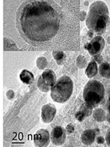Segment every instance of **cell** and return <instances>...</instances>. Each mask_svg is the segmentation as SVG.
Masks as SVG:
<instances>
[{"mask_svg": "<svg viewBox=\"0 0 110 147\" xmlns=\"http://www.w3.org/2000/svg\"><path fill=\"white\" fill-rule=\"evenodd\" d=\"M78 2L24 1L16 12L15 23L21 37L39 49L76 48L78 36Z\"/></svg>", "mask_w": 110, "mask_h": 147, "instance_id": "cell-1", "label": "cell"}, {"mask_svg": "<svg viewBox=\"0 0 110 147\" xmlns=\"http://www.w3.org/2000/svg\"><path fill=\"white\" fill-rule=\"evenodd\" d=\"M110 23L107 5L102 1H96L92 4L86 20L87 27L98 34L105 32Z\"/></svg>", "mask_w": 110, "mask_h": 147, "instance_id": "cell-2", "label": "cell"}, {"mask_svg": "<svg viewBox=\"0 0 110 147\" xmlns=\"http://www.w3.org/2000/svg\"><path fill=\"white\" fill-rule=\"evenodd\" d=\"M73 83L71 79L67 76L60 77L51 88V96L57 103H64L71 96Z\"/></svg>", "mask_w": 110, "mask_h": 147, "instance_id": "cell-3", "label": "cell"}, {"mask_svg": "<svg viewBox=\"0 0 110 147\" xmlns=\"http://www.w3.org/2000/svg\"><path fill=\"white\" fill-rule=\"evenodd\" d=\"M105 94L104 86L98 80H90L84 88L83 97L85 103L95 107L103 101Z\"/></svg>", "mask_w": 110, "mask_h": 147, "instance_id": "cell-4", "label": "cell"}, {"mask_svg": "<svg viewBox=\"0 0 110 147\" xmlns=\"http://www.w3.org/2000/svg\"><path fill=\"white\" fill-rule=\"evenodd\" d=\"M57 82L54 72L51 69H46L38 80V87L41 91L48 92Z\"/></svg>", "mask_w": 110, "mask_h": 147, "instance_id": "cell-5", "label": "cell"}, {"mask_svg": "<svg viewBox=\"0 0 110 147\" xmlns=\"http://www.w3.org/2000/svg\"><path fill=\"white\" fill-rule=\"evenodd\" d=\"M105 46L104 39L100 35L95 36L91 40L90 43H87L85 45V48L89 52L91 55H99L103 51Z\"/></svg>", "mask_w": 110, "mask_h": 147, "instance_id": "cell-6", "label": "cell"}, {"mask_svg": "<svg viewBox=\"0 0 110 147\" xmlns=\"http://www.w3.org/2000/svg\"><path fill=\"white\" fill-rule=\"evenodd\" d=\"M51 136L47 129H40L34 136V144L36 146H47L50 142Z\"/></svg>", "mask_w": 110, "mask_h": 147, "instance_id": "cell-7", "label": "cell"}, {"mask_svg": "<svg viewBox=\"0 0 110 147\" xmlns=\"http://www.w3.org/2000/svg\"><path fill=\"white\" fill-rule=\"evenodd\" d=\"M50 136L52 144L55 146H60L65 143L66 139V132L63 127L57 126L53 128Z\"/></svg>", "mask_w": 110, "mask_h": 147, "instance_id": "cell-8", "label": "cell"}, {"mask_svg": "<svg viewBox=\"0 0 110 147\" xmlns=\"http://www.w3.org/2000/svg\"><path fill=\"white\" fill-rule=\"evenodd\" d=\"M56 107L53 104H46L42 107L41 109V117L44 123L48 124L52 121L56 115Z\"/></svg>", "mask_w": 110, "mask_h": 147, "instance_id": "cell-9", "label": "cell"}, {"mask_svg": "<svg viewBox=\"0 0 110 147\" xmlns=\"http://www.w3.org/2000/svg\"><path fill=\"white\" fill-rule=\"evenodd\" d=\"M95 138V132L92 129H87L82 132L81 136V140L82 144L86 146L91 145L94 142Z\"/></svg>", "mask_w": 110, "mask_h": 147, "instance_id": "cell-10", "label": "cell"}, {"mask_svg": "<svg viewBox=\"0 0 110 147\" xmlns=\"http://www.w3.org/2000/svg\"><path fill=\"white\" fill-rule=\"evenodd\" d=\"M20 80L23 82V83L27 84V85H31L33 82L35 77H34L33 74L30 72L28 70L22 71L20 74Z\"/></svg>", "mask_w": 110, "mask_h": 147, "instance_id": "cell-11", "label": "cell"}, {"mask_svg": "<svg viewBox=\"0 0 110 147\" xmlns=\"http://www.w3.org/2000/svg\"><path fill=\"white\" fill-rule=\"evenodd\" d=\"M97 73H98L97 63L95 61H92L87 66V69H86V71H85V74H86V75L89 78H92V77H95L97 74Z\"/></svg>", "mask_w": 110, "mask_h": 147, "instance_id": "cell-12", "label": "cell"}, {"mask_svg": "<svg viewBox=\"0 0 110 147\" xmlns=\"http://www.w3.org/2000/svg\"><path fill=\"white\" fill-rule=\"evenodd\" d=\"M99 73L104 78L110 79V63L107 62L102 63L99 66Z\"/></svg>", "mask_w": 110, "mask_h": 147, "instance_id": "cell-13", "label": "cell"}, {"mask_svg": "<svg viewBox=\"0 0 110 147\" xmlns=\"http://www.w3.org/2000/svg\"><path fill=\"white\" fill-rule=\"evenodd\" d=\"M54 58L57 61L58 65H62L65 63V59H66V55L63 51L61 50H54L52 52Z\"/></svg>", "mask_w": 110, "mask_h": 147, "instance_id": "cell-14", "label": "cell"}, {"mask_svg": "<svg viewBox=\"0 0 110 147\" xmlns=\"http://www.w3.org/2000/svg\"><path fill=\"white\" fill-rule=\"evenodd\" d=\"M93 115V118L95 119V120L99 122L103 121L104 119H105V112L101 108L96 109V110H94Z\"/></svg>", "mask_w": 110, "mask_h": 147, "instance_id": "cell-15", "label": "cell"}, {"mask_svg": "<svg viewBox=\"0 0 110 147\" xmlns=\"http://www.w3.org/2000/svg\"><path fill=\"white\" fill-rule=\"evenodd\" d=\"M92 108H93V107L87 105V103H85V105L82 106L81 111L83 113L84 115H85V117H88L92 114Z\"/></svg>", "mask_w": 110, "mask_h": 147, "instance_id": "cell-16", "label": "cell"}, {"mask_svg": "<svg viewBox=\"0 0 110 147\" xmlns=\"http://www.w3.org/2000/svg\"><path fill=\"white\" fill-rule=\"evenodd\" d=\"M77 65L80 69H84L87 65V60L82 55H79L77 58Z\"/></svg>", "mask_w": 110, "mask_h": 147, "instance_id": "cell-17", "label": "cell"}, {"mask_svg": "<svg viewBox=\"0 0 110 147\" xmlns=\"http://www.w3.org/2000/svg\"><path fill=\"white\" fill-rule=\"evenodd\" d=\"M47 65V60L44 57H40L37 60V65L39 69H44Z\"/></svg>", "mask_w": 110, "mask_h": 147, "instance_id": "cell-18", "label": "cell"}, {"mask_svg": "<svg viewBox=\"0 0 110 147\" xmlns=\"http://www.w3.org/2000/svg\"><path fill=\"white\" fill-rule=\"evenodd\" d=\"M76 118L79 121H82L86 117H85V115L83 114V113H82L81 110H79V111H78V112L76 113Z\"/></svg>", "mask_w": 110, "mask_h": 147, "instance_id": "cell-19", "label": "cell"}, {"mask_svg": "<svg viewBox=\"0 0 110 147\" xmlns=\"http://www.w3.org/2000/svg\"><path fill=\"white\" fill-rule=\"evenodd\" d=\"M74 129H74V127H73V124H68V125L66 127V130L68 131V132L70 134L73 133V132H74Z\"/></svg>", "mask_w": 110, "mask_h": 147, "instance_id": "cell-20", "label": "cell"}, {"mask_svg": "<svg viewBox=\"0 0 110 147\" xmlns=\"http://www.w3.org/2000/svg\"><path fill=\"white\" fill-rule=\"evenodd\" d=\"M87 16V13H86V12L85 11H81L80 13V15H79V18H80V21H84L85 19Z\"/></svg>", "mask_w": 110, "mask_h": 147, "instance_id": "cell-21", "label": "cell"}, {"mask_svg": "<svg viewBox=\"0 0 110 147\" xmlns=\"http://www.w3.org/2000/svg\"><path fill=\"white\" fill-rule=\"evenodd\" d=\"M106 140H107V145L110 146V130L107 132V136H106Z\"/></svg>", "mask_w": 110, "mask_h": 147, "instance_id": "cell-22", "label": "cell"}, {"mask_svg": "<svg viewBox=\"0 0 110 147\" xmlns=\"http://www.w3.org/2000/svg\"><path fill=\"white\" fill-rule=\"evenodd\" d=\"M97 143L99 144H102L104 143V138L101 136H99V137L97 138Z\"/></svg>", "mask_w": 110, "mask_h": 147, "instance_id": "cell-23", "label": "cell"}, {"mask_svg": "<svg viewBox=\"0 0 110 147\" xmlns=\"http://www.w3.org/2000/svg\"><path fill=\"white\" fill-rule=\"evenodd\" d=\"M95 60H96L95 62H99V63H101L102 62V60H103V59H102L101 56L100 55H95Z\"/></svg>", "mask_w": 110, "mask_h": 147, "instance_id": "cell-24", "label": "cell"}, {"mask_svg": "<svg viewBox=\"0 0 110 147\" xmlns=\"http://www.w3.org/2000/svg\"><path fill=\"white\" fill-rule=\"evenodd\" d=\"M88 35L89 36H90V38H93V31H89L88 32Z\"/></svg>", "mask_w": 110, "mask_h": 147, "instance_id": "cell-25", "label": "cell"}, {"mask_svg": "<svg viewBox=\"0 0 110 147\" xmlns=\"http://www.w3.org/2000/svg\"><path fill=\"white\" fill-rule=\"evenodd\" d=\"M108 110L109 113V115H110V95L109 96V106H108Z\"/></svg>", "mask_w": 110, "mask_h": 147, "instance_id": "cell-26", "label": "cell"}, {"mask_svg": "<svg viewBox=\"0 0 110 147\" xmlns=\"http://www.w3.org/2000/svg\"><path fill=\"white\" fill-rule=\"evenodd\" d=\"M85 5H88V2H85Z\"/></svg>", "mask_w": 110, "mask_h": 147, "instance_id": "cell-27", "label": "cell"}, {"mask_svg": "<svg viewBox=\"0 0 110 147\" xmlns=\"http://www.w3.org/2000/svg\"><path fill=\"white\" fill-rule=\"evenodd\" d=\"M108 121H109V123H110V115H109V117L108 118Z\"/></svg>", "mask_w": 110, "mask_h": 147, "instance_id": "cell-28", "label": "cell"}]
</instances>
